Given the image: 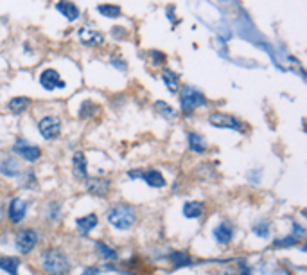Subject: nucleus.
Masks as SVG:
<instances>
[{"label": "nucleus", "mask_w": 307, "mask_h": 275, "mask_svg": "<svg viewBox=\"0 0 307 275\" xmlns=\"http://www.w3.org/2000/svg\"><path fill=\"white\" fill-rule=\"evenodd\" d=\"M111 189V182L108 178H90L87 182V191L95 198H104Z\"/></svg>", "instance_id": "nucleus-9"}, {"label": "nucleus", "mask_w": 307, "mask_h": 275, "mask_svg": "<svg viewBox=\"0 0 307 275\" xmlns=\"http://www.w3.org/2000/svg\"><path fill=\"white\" fill-rule=\"evenodd\" d=\"M97 252H99V256H101L102 259H106V261H115V259H117V252H115L113 248L108 247V245L101 243V241L97 243Z\"/></svg>", "instance_id": "nucleus-25"}, {"label": "nucleus", "mask_w": 307, "mask_h": 275, "mask_svg": "<svg viewBox=\"0 0 307 275\" xmlns=\"http://www.w3.org/2000/svg\"><path fill=\"white\" fill-rule=\"evenodd\" d=\"M130 177L131 178H142V180L146 182L149 187H155V189H160L166 185V178L160 171L157 169H144V171H130Z\"/></svg>", "instance_id": "nucleus-6"}, {"label": "nucleus", "mask_w": 307, "mask_h": 275, "mask_svg": "<svg viewBox=\"0 0 307 275\" xmlns=\"http://www.w3.org/2000/svg\"><path fill=\"white\" fill-rule=\"evenodd\" d=\"M162 81L166 83V87L169 88L171 92H176L178 88H180V76L171 71V68H164V71H162Z\"/></svg>", "instance_id": "nucleus-17"}, {"label": "nucleus", "mask_w": 307, "mask_h": 275, "mask_svg": "<svg viewBox=\"0 0 307 275\" xmlns=\"http://www.w3.org/2000/svg\"><path fill=\"white\" fill-rule=\"evenodd\" d=\"M97 112V107H95L92 101H85L83 105H81V108H79V117L81 119H88L92 117V115Z\"/></svg>", "instance_id": "nucleus-27"}, {"label": "nucleus", "mask_w": 307, "mask_h": 275, "mask_svg": "<svg viewBox=\"0 0 307 275\" xmlns=\"http://www.w3.org/2000/svg\"><path fill=\"white\" fill-rule=\"evenodd\" d=\"M189 148L194 151V153H205V151L209 150V144H207V141H205L201 135L198 133H189Z\"/></svg>", "instance_id": "nucleus-18"}, {"label": "nucleus", "mask_w": 307, "mask_h": 275, "mask_svg": "<svg viewBox=\"0 0 307 275\" xmlns=\"http://www.w3.org/2000/svg\"><path fill=\"white\" fill-rule=\"evenodd\" d=\"M169 259L173 261V264L176 268H181V266H189L190 263H193V259H190L189 254H185V252H173L169 256Z\"/></svg>", "instance_id": "nucleus-23"}, {"label": "nucleus", "mask_w": 307, "mask_h": 275, "mask_svg": "<svg viewBox=\"0 0 307 275\" xmlns=\"http://www.w3.org/2000/svg\"><path fill=\"white\" fill-rule=\"evenodd\" d=\"M20 169H22L20 167V164L13 157L6 158L4 164L0 165V171H2L4 175H8V177H16V175L20 173Z\"/></svg>", "instance_id": "nucleus-21"}, {"label": "nucleus", "mask_w": 307, "mask_h": 275, "mask_svg": "<svg viewBox=\"0 0 307 275\" xmlns=\"http://www.w3.org/2000/svg\"><path fill=\"white\" fill-rule=\"evenodd\" d=\"M155 108H157V110L160 112V114L164 115L166 119H171V121L178 117V112L174 110V108H171L169 105H167V102H164V101H157V102H155Z\"/></svg>", "instance_id": "nucleus-24"}, {"label": "nucleus", "mask_w": 307, "mask_h": 275, "mask_svg": "<svg viewBox=\"0 0 307 275\" xmlns=\"http://www.w3.org/2000/svg\"><path fill=\"white\" fill-rule=\"evenodd\" d=\"M296 243V237L295 236H289V237H284V239H277L273 243V247H291V245Z\"/></svg>", "instance_id": "nucleus-28"}, {"label": "nucleus", "mask_w": 307, "mask_h": 275, "mask_svg": "<svg viewBox=\"0 0 307 275\" xmlns=\"http://www.w3.org/2000/svg\"><path fill=\"white\" fill-rule=\"evenodd\" d=\"M151 58H153V63H155V65H162V63L166 61V56L162 54V52H157V51L151 52Z\"/></svg>", "instance_id": "nucleus-29"}, {"label": "nucleus", "mask_w": 307, "mask_h": 275, "mask_svg": "<svg viewBox=\"0 0 307 275\" xmlns=\"http://www.w3.org/2000/svg\"><path fill=\"white\" fill-rule=\"evenodd\" d=\"M209 122L216 128H228V130H243V124L237 121L236 117L226 114H221V112H214L209 115Z\"/></svg>", "instance_id": "nucleus-8"}, {"label": "nucleus", "mask_w": 307, "mask_h": 275, "mask_svg": "<svg viewBox=\"0 0 307 275\" xmlns=\"http://www.w3.org/2000/svg\"><path fill=\"white\" fill-rule=\"evenodd\" d=\"M99 13L104 16H110V18H117L121 16V8L119 6H113V4H106V6H99Z\"/></svg>", "instance_id": "nucleus-26"}, {"label": "nucleus", "mask_w": 307, "mask_h": 275, "mask_svg": "<svg viewBox=\"0 0 307 275\" xmlns=\"http://www.w3.org/2000/svg\"><path fill=\"white\" fill-rule=\"evenodd\" d=\"M253 232H255L257 236H260V237H266V236H268V227H266V225H264V228L255 227V228H253Z\"/></svg>", "instance_id": "nucleus-31"}, {"label": "nucleus", "mask_w": 307, "mask_h": 275, "mask_svg": "<svg viewBox=\"0 0 307 275\" xmlns=\"http://www.w3.org/2000/svg\"><path fill=\"white\" fill-rule=\"evenodd\" d=\"M36 243H38V234L32 228H24V230H20L16 234V248L24 256L36 247Z\"/></svg>", "instance_id": "nucleus-5"}, {"label": "nucleus", "mask_w": 307, "mask_h": 275, "mask_svg": "<svg viewBox=\"0 0 307 275\" xmlns=\"http://www.w3.org/2000/svg\"><path fill=\"white\" fill-rule=\"evenodd\" d=\"M207 99L201 92L194 90L190 87H183L181 88V94H180V107H181V112L185 115H190L194 114V110L200 107H203Z\"/></svg>", "instance_id": "nucleus-3"}, {"label": "nucleus", "mask_w": 307, "mask_h": 275, "mask_svg": "<svg viewBox=\"0 0 307 275\" xmlns=\"http://www.w3.org/2000/svg\"><path fill=\"white\" fill-rule=\"evenodd\" d=\"M2 218H4V207L0 205V221H2Z\"/></svg>", "instance_id": "nucleus-33"}, {"label": "nucleus", "mask_w": 307, "mask_h": 275, "mask_svg": "<svg viewBox=\"0 0 307 275\" xmlns=\"http://www.w3.org/2000/svg\"><path fill=\"white\" fill-rule=\"evenodd\" d=\"M214 237L219 245H230L234 237V227L230 223H219L214 228Z\"/></svg>", "instance_id": "nucleus-13"}, {"label": "nucleus", "mask_w": 307, "mask_h": 275, "mask_svg": "<svg viewBox=\"0 0 307 275\" xmlns=\"http://www.w3.org/2000/svg\"><path fill=\"white\" fill-rule=\"evenodd\" d=\"M18 266H20V259L18 257H0V270L8 271V273L15 275L18 271Z\"/></svg>", "instance_id": "nucleus-20"}, {"label": "nucleus", "mask_w": 307, "mask_h": 275, "mask_svg": "<svg viewBox=\"0 0 307 275\" xmlns=\"http://www.w3.org/2000/svg\"><path fill=\"white\" fill-rule=\"evenodd\" d=\"M42 270L47 275H68L70 273V261L63 250L47 248L42 254Z\"/></svg>", "instance_id": "nucleus-1"}, {"label": "nucleus", "mask_w": 307, "mask_h": 275, "mask_svg": "<svg viewBox=\"0 0 307 275\" xmlns=\"http://www.w3.org/2000/svg\"><path fill=\"white\" fill-rule=\"evenodd\" d=\"M25 213H27V201L22 200V198H13L8 207L9 220H11L13 223H20V221L25 218Z\"/></svg>", "instance_id": "nucleus-11"}, {"label": "nucleus", "mask_w": 307, "mask_h": 275, "mask_svg": "<svg viewBox=\"0 0 307 275\" xmlns=\"http://www.w3.org/2000/svg\"><path fill=\"white\" fill-rule=\"evenodd\" d=\"M121 275H131V273H121Z\"/></svg>", "instance_id": "nucleus-34"}, {"label": "nucleus", "mask_w": 307, "mask_h": 275, "mask_svg": "<svg viewBox=\"0 0 307 275\" xmlns=\"http://www.w3.org/2000/svg\"><path fill=\"white\" fill-rule=\"evenodd\" d=\"M205 213V205L201 201H187L183 205V216L185 218H200Z\"/></svg>", "instance_id": "nucleus-19"}, {"label": "nucleus", "mask_w": 307, "mask_h": 275, "mask_svg": "<svg viewBox=\"0 0 307 275\" xmlns=\"http://www.w3.org/2000/svg\"><path fill=\"white\" fill-rule=\"evenodd\" d=\"M38 130L42 133V137L47 139V141H52V139L59 137V133H61V121H59V117H54V115H47V117H44L38 122Z\"/></svg>", "instance_id": "nucleus-4"}, {"label": "nucleus", "mask_w": 307, "mask_h": 275, "mask_svg": "<svg viewBox=\"0 0 307 275\" xmlns=\"http://www.w3.org/2000/svg\"><path fill=\"white\" fill-rule=\"evenodd\" d=\"M83 275H99V270H97V268H94V266H88L87 270L83 271Z\"/></svg>", "instance_id": "nucleus-32"}, {"label": "nucleus", "mask_w": 307, "mask_h": 275, "mask_svg": "<svg viewBox=\"0 0 307 275\" xmlns=\"http://www.w3.org/2000/svg\"><path fill=\"white\" fill-rule=\"evenodd\" d=\"M72 165H74V175H75V177H78V178H87L88 171H87V157H85V153H81V151L74 153Z\"/></svg>", "instance_id": "nucleus-16"}, {"label": "nucleus", "mask_w": 307, "mask_h": 275, "mask_svg": "<svg viewBox=\"0 0 307 275\" xmlns=\"http://www.w3.org/2000/svg\"><path fill=\"white\" fill-rule=\"evenodd\" d=\"M78 38L85 45H102L104 44V35L99 31H92L90 27H81L78 31Z\"/></svg>", "instance_id": "nucleus-12"}, {"label": "nucleus", "mask_w": 307, "mask_h": 275, "mask_svg": "<svg viewBox=\"0 0 307 275\" xmlns=\"http://www.w3.org/2000/svg\"><path fill=\"white\" fill-rule=\"evenodd\" d=\"M29 105H31V101H29L27 97H13L11 101H9L8 107L13 114H22V112L27 110Z\"/></svg>", "instance_id": "nucleus-22"}, {"label": "nucleus", "mask_w": 307, "mask_h": 275, "mask_svg": "<svg viewBox=\"0 0 307 275\" xmlns=\"http://www.w3.org/2000/svg\"><path fill=\"white\" fill-rule=\"evenodd\" d=\"M40 83L45 90H54V88H65V81L59 78V74L54 68H47L40 76Z\"/></svg>", "instance_id": "nucleus-10"}, {"label": "nucleus", "mask_w": 307, "mask_h": 275, "mask_svg": "<svg viewBox=\"0 0 307 275\" xmlns=\"http://www.w3.org/2000/svg\"><path fill=\"white\" fill-rule=\"evenodd\" d=\"M248 268H244L243 266V271H239V270H234V268H226V270L223 271L221 275H248Z\"/></svg>", "instance_id": "nucleus-30"}, {"label": "nucleus", "mask_w": 307, "mask_h": 275, "mask_svg": "<svg viewBox=\"0 0 307 275\" xmlns=\"http://www.w3.org/2000/svg\"><path fill=\"white\" fill-rule=\"evenodd\" d=\"M13 151H15L16 155H20V157L27 162H36L40 157H42V150H40L38 146L27 144V142L22 141V139H18V141L15 142Z\"/></svg>", "instance_id": "nucleus-7"}, {"label": "nucleus", "mask_w": 307, "mask_h": 275, "mask_svg": "<svg viewBox=\"0 0 307 275\" xmlns=\"http://www.w3.org/2000/svg\"><path fill=\"white\" fill-rule=\"evenodd\" d=\"M56 9H58L67 20H70V22L78 20V16H79V8L75 4H72V2H67V0H59L58 4H56Z\"/></svg>", "instance_id": "nucleus-14"}, {"label": "nucleus", "mask_w": 307, "mask_h": 275, "mask_svg": "<svg viewBox=\"0 0 307 275\" xmlns=\"http://www.w3.org/2000/svg\"><path fill=\"white\" fill-rule=\"evenodd\" d=\"M97 221L99 220L94 213L87 214V216L78 218V220H75V228H78V232H81V234H87V232H90L92 228L97 227Z\"/></svg>", "instance_id": "nucleus-15"}, {"label": "nucleus", "mask_w": 307, "mask_h": 275, "mask_svg": "<svg viewBox=\"0 0 307 275\" xmlns=\"http://www.w3.org/2000/svg\"><path fill=\"white\" fill-rule=\"evenodd\" d=\"M106 218L111 227L119 228V230H128V228L133 227L135 221H137V213H135V209L131 207V205L117 203L108 209Z\"/></svg>", "instance_id": "nucleus-2"}]
</instances>
